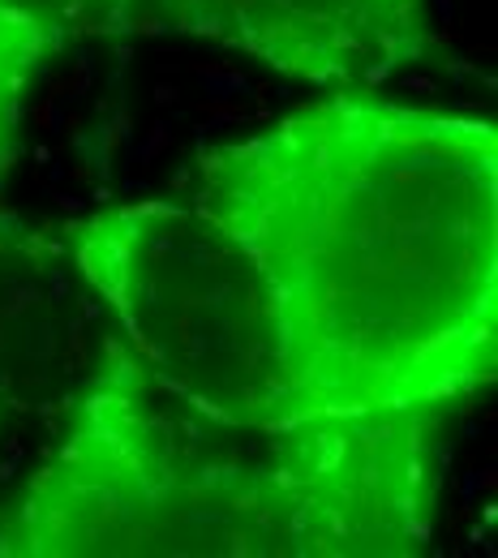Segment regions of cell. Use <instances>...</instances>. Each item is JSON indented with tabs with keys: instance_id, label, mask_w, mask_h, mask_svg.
Wrapping results in <instances>:
<instances>
[{
	"instance_id": "7a4b0ae2",
	"label": "cell",
	"mask_w": 498,
	"mask_h": 558,
	"mask_svg": "<svg viewBox=\"0 0 498 558\" xmlns=\"http://www.w3.org/2000/svg\"><path fill=\"white\" fill-rule=\"evenodd\" d=\"M442 413L207 417L108 327L0 515V558H413L434 537Z\"/></svg>"
},
{
	"instance_id": "8992f818",
	"label": "cell",
	"mask_w": 498,
	"mask_h": 558,
	"mask_svg": "<svg viewBox=\"0 0 498 558\" xmlns=\"http://www.w3.org/2000/svg\"><path fill=\"white\" fill-rule=\"evenodd\" d=\"M61 9L52 0H0V172L13 163L22 108L61 39Z\"/></svg>"
},
{
	"instance_id": "5b68a950",
	"label": "cell",
	"mask_w": 498,
	"mask_h": 558,
	"mask_svg": "<svg viewBox=\"0 0 498 558\" xmlns=\"http://www.w3.org/2000/svg\"><path fill=\"white\" fill-rule=\"evenodd\" d=\"M104 336L108 318L61 228L0 215V429L52 434Z\"/></svg>"
},
{
	"instance_id": "6da1fadb",
	"label": "cell",
	"mask_w": 498,
	"mask_h": 558,
	"mask_svg": "<svg viewBox=\"0 0 498 558\" xmlns=\"http://www.w3.org/2000/svg\"><path fill=\"white\" fill-rule=\"evenodd\" d=\"M271 292L296 417L456 413L498 378V130L327 90L194 163Z\"/></svg>"
},
{
	"instance_id": "277c9868",
	"label": "cell",
	"mask_w": 498,
	"mask_h": 558,
	"mask_svg": "<svg viewBox=\"0 0 498 558\" xmlns=\"http://www.w3.org/2000/svg\"><path fill=\"white\" fill-rule=\"evenodd\" d=\"M134 26L207 39L323 90H374L434 52L429 0H134Z\"/></svg>"
},
{
	"instance_id": "52a82bcc",
	"label": "cell",
	"mask_w": 498,
	"mask_h": 558,
	"mask_svg": "<svg viewBox=\"0 0 498 558\" xmlns=\"http://www.w3.org/2000/svg\"><path fill=\"white\" fill-rule=\"evenodd\" d=\"M65 17H86L99 31H130L134 0H65Z\"/></svg>"
},
{
	"instance_id": "3957f363",
	"label": "cell",
	"mask_w": 498,
	"mask_h": 558,
	"mask_svg": "<svg viewBox=\"0 0 498 558\" xmlns=\"http://www.w3.org/2000/svg\"><path fill=\"white\" fill-rule=\"evenodd\" d=\"M117 340L190 409L236 425L301 421L271 292L194 198H134L57 223Z\"/></svg>"
}]
</instances>
